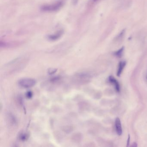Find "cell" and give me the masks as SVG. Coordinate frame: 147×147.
<instances>
[{"label":"cell","instance_id":"6da1fadb","mask_svg":"<svg viewBox=\"0 0 147 147\" xmlns=\"http://www.w3.org/2000/svg\"><path fill=\"white\" fill-rule=\"evenodd\" d=\"M64 2L63 0H59L52 4L45 5L42 6L40 9L45 12H54L60 10L64 5Z\"/></svg>","mask_w":147,"mask_h":147},{"label":"cell","instance_id":"7a4b0ae2","mask_svg":"<svg viewBox=\"0 0 147 147\" xmlns=\"http://www.w3.org/2000/svg\"><path fill=\"white\" fill-rule=\"evenodd\" d=\"M36 81L32 78H24L21 79L18 82L19 85L21 87L28 88L32 87L36 84Z\"/></svg>","mask_w":147,"mask_h":147},{"label":"cell","instance_id":"3957f363","mask_svg":"<svg viewBox=\"0 0 147 147\" xmlns=\"http://www.w3.org/2000/svg\"><path fill=\"white\" fill-rule=\"evenodd\" d=\"M108 80L110 83L114 86L115 90L117 92H120V86L118 81L115 79V77L113 76H110L108 77Z\"/></svg>","mask_w":147,"mask_h":147},{"label":"cell","instance_id":"277c9868","mask_svg":"<svg viewBox=\"0 0 147 147\" xmlns=\"http://www.w3.org/2000/svg\"><path fill=\"white\" fill-rule=\"evenodd\" d=\"M63 31L62 30L57 32L56 33H54L51 35H49L48 36L47 38L49 40L51 41H55L58 40L59 38H61V37L63 36Z\"/></svg>","mask_w":147,"mask_h":147},{"label":"cell","instance_id":"5b68a950","mask_svg":"<svg viewBox=\"0 0 147 147\" xmlns=\"http://www.w3.org/2000/svg\"><path fill=\"white\" fill-rule=\"evenodd\" d=\"M115 127L117 134L119 136H121L123 133V129H122L121 121L119 118L117 117L115 119Z\"/></svg>","mask_w":147,"mask_h":147},{"label":"cell","instance_id":"8992f818","mask_svg":"<svg viewBox=\"0 0 147 147\" xmlns=\"http://www.w3.org/2000/svg\"><path fill=\"white\" fill-rule=\"evenodd\" d=\"M126 62L125 61H121L119 62L117 73V75L118 77H120L125 67L126 66Z\"/></svg>","mask_w":147,"mask_h":147},{"label":"cell","instance_id":"52a82bcc","mask_svg":"<svg viewBox=\"0 0 147 147\" xmlns=\"http://www.w3.org/2000/svg\"><path fill=\"white\" fill-rule=\"evenodd\" d=\"M124 50V47H122L119 49L117 51H115L114 53V56L120 58L123 55V53Z\"/></svg>","mask_w":147,"mask_h":147},{"label":"cell","instance_id":"ba28073f","mask_svg":"<svg viewBox=\"0 0 147 147\" xmlns=\"http://www.w3.org/2000/svg\"><path fill=\"white\" fill-rule=\"evenodd\" d=\"M19 138L21 141H26L29 138V135L26 133H21L20 135Z\"/></svg>","mask_w":147,"mask_h":147},{"label":"cell","instance_id":"9c48e42d","mask_svg":"<svg viewBox=\"0 0 147 147\" xmlns=\"http://www.w3.org/2000/svg\"><path fill=\"white\" fill-rule=\"evenodd\" d=\"M9 116V119L11 122V123L13 124V125L16 124L17 123V119L15 116L12 114H10Z\"/></svg>","mask_w":147,"mask_h":147},{"label":"cell","instance_id":"30bf717a","mask_svg":"<svg viewBox=\"0 0 147 147\" xmlns=\"http://www.w3.org/2000/svg\"><path fill=\"white\" fill-rule=\"evenodd\" d=\"M57 69L56 68H50L48 70V74L50 75L54 74L56 73L57 71Z\"/></svg>","mask_w":147,"mask_h":147},{"label":"cell","instance_id":"8fae6325","mask_svg":"<svg viewBox=\"0 0 147 147\" xmlns=\"http://www.w3.org/2000/svg\"><path fill=\"white\" fill-rule=\"evenodd\" d=\"M33 93L32 91H29L27 92L26 93V97L27 98L30 99L33 96Z\"/></svg>","mask_w":147,"mask_h":147},{"label":"cell","instance_id":"7c38bea8","mask_svg":"<svg viewBox=\"0 0 147 147\" xmlns=\"http://www.w3.org/2000/svg\"><path fill=\"white\" fill-rule=\"evenodd\" d=\"M130 141V136L129 134V135H128V138H127V145H126V147H128L129 146Z\"/></svg>","mask_w":147,"mask_h":147},{"label":"cell","instance_id":"4fadbf2b","mask_svg":"<svg viewBox=\"0 0 147 147\" xmlns=\"http://www.w3.org/2000/svg\"><path fill=\"white\" fill-rule=\"evenodd\" d=\"M59 79H60V78H59V77H53V78H52V79H51V81H52V82L57 81H58V80H59Z\"/></svg>","mask_w":147,"mask_h":147},{"label":"cell","instance_id":"5bb4252c","mask_svg":"<svg viewBox=\"0 0 147 147\" xmlns=\"http://www.w3.org/2000/svg\"><path fill=\"white\" fill-rule=\"evenodd\" d=\"M131 147H138L137 143L136 142H133V143L132 144H131Z\"/></svg>","mask_w":147,"mask_h":147},{"label":"cell","instance_id":"9a60e30c","mask_svg":"<svg viewBox=\"0 0 147 147\" xmlns=\"http://www.w3.org/2000/svg\"><path fill=\"white\" fill-rule=\"evenodd\" d=\"M146 79L147 80V75H146Z\"/></svg>","mask_w":147,"mask_h":147}]
</instances>
